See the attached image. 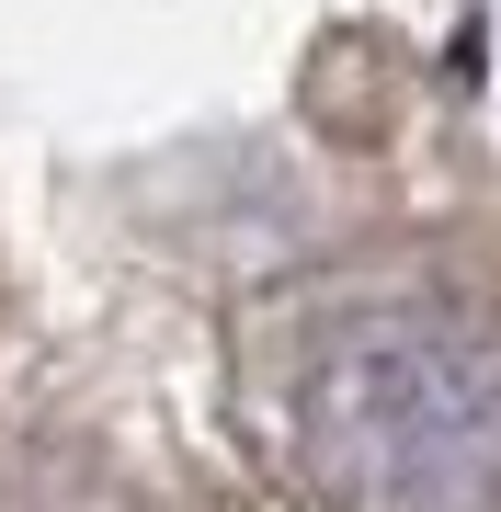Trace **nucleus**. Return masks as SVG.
<instances>
[{
  "label": "nucleus",
  "instance_id": "f257e3e1",
  "mask_svg": "<svg viewBox=\"0 0 501 512\" xmlns=\"http://www.w3.org/2000/svg\"><path fill=\"white\" fill-rule=\"evenodd\" d=\"M251 433L308 512H501V319L456 285L297 296L251 353Z\"/></svg>",
  "mask_w": 501,
  "mask_h": 512
}]
</instances>
